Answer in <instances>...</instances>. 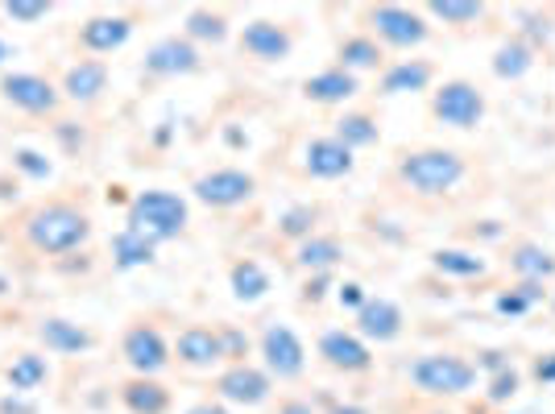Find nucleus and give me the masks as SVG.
<instances>
[{
    "mask_svg": "<svg viewBox=\"0 0 555 414\" xmlns=\"http://www.w3.org/2000/svg\"><path fill=\"white\" fill-rule=\"evenodd\" d=\"M468 174V161L456 150L427 145V150H406L393 161V179L406 186L418 199H440L448 191H456Z\"/></svg>",
    "mask_w": 555,
    "mask_h": 414,
    "instance_id": "nucleus-1",
    "label": "nucleus"
},
{
    "mask_svg": "<svg viewBox=\"0 0 555 414\" xmlns=\"http://www.w3.org/2000/svg\"><path fill=\"white\" fill-rule=\"evenodd\" d=\"M92 236V220L88 211H79L75 204H42L25 216V241L29 249L42 257H63L70 249H79Z\"/></svg>",
    "mask_w": 555,
    "mask_h": 414,
    "instance_id": "nucleus-2",
    "label": "nucleus"
},
{
    "mask_svg": "<svg viewBox=\"0 0 555 414\" xmlns=\"http://www.w3.org/2000/svg\"><path fill=\"white\" fill-rule=\"evenodd\" d=\"M186 220H191V207H186L183 195L154 186V191H141V195H133L129 216H125V229L145 232L154 245H163V241L183 236Z\"/></svg>",
    "mask_w": 555,
    "mask_h": 414,
    "instance_id": "nucleus-3",
    "label": "nucleus"
},
{
    "mask_svg": "<svg viewBox=\"0 0 555 414\" xmlns=\"http://www.w3.org/2000/svg\"><path fill=\"white\" fill-rule=\"evenodd\" d=\"M406 381L427 398H461L477 386V365L461 352H423L406 365Z\"/></svg>",
    "mask_w": 555,
    "mask_h": 414,
    "instance_id": "nucleus-4",
    "label": "nucleus"
},
{
    "mask_svg": "<svg viewBox=\"0 0 555 414\" xmlns=\"http://www.w3.org/2000/svg\"><path fill=\"white\" fill-rule=\"evenodd\" d=\"M365 34L377 47L415 50L431 38V25L418 9H406V4H373L365 9Z\"/></svg>",
    "mask_w": 555,
    "mask_h": 414,
    "instance_id": "nucleus-5",
    "label": "nucleus"
},
{
    "mask_svg": "<svg viewBox=\"0 0 555 414\" xmlns=\"http://www.w3.org/2000/svg\"><path fill=\"white\" fill-rule=\"evenodd\" d=\"M431 120L448 129H477L486 120V92L473 79H443L431 92Z\"/></svg>",
    "mask_w": 555,
    "mask_h": 414,
    "instance_id": "nucleus-6",
    "label": "nucleus"
},
{
    "mask_svg": "<svg viewBox=\"0 0 555 414\" xmlns=\"http://www.w3.org/2000/svg\"><path fill=\"white\" fill-rule=\"evenodd\" d=\"M0 95H4V104H13L29 116H54L63 104V88H54L50 79L34 75V70H4Z\"/></svg>",
    "mask_w": 555,
    "mask_h": 414,
    "instance_id": "nucleus-7",
    "label": "nucleus"
},
{
    "mask_svg": "<svg viewBox=\"0 0 555 414\" xmlns=\"http://www.w3.org/2000/svg\"><path fill=\"white\" fill-rule=\"evenodd\" d=\"M261 368L278 381H299L307 373V348L286 323H266V332H261Z\"/></svg>",
    "mask_w": 555,
    "mask_h": 414,
    "instance_id": "nucleus-8",
    "label": "nucleus"
},
{
    "mask_svg": "<svg viewBox=\"0 0 555 414\" xmlns=\"http://www.w3.org/2000/svg\"><path fill=\"white\" fill-rule=\"evenodd\" d=\"M195 199L199 204L216 207V211H229V207H241L249 204L257 195V179L249 170H236V166H220V170H208V174H199L195 183Z\"/></svg>",
    "mask_w": 555,
    "mask_h": 414,
    "instance_id": "nucleus-9",
    "label": "nucleus"
},
{
    "mask_svg": "<svg viewBox=\"0 0 555 414\" xmlns=\"http://www.w3.org/2000/svg\"><path fill=\"white\" fill-rule=\"evenodd\" d=\"M120 357H125V365L133 368L138 377H158V373L175 361L166 336L154 323H133V327L120 336Z\"/></svg>",
    "mask_w": 555,
    "mask_h": 414,
    "instance_id": "nucleus-10",
    "label": "nucleus"
},
{
    "mask_svg": "<svg viewBox=\"0 0 555 414\" xmlns=\"http://www.w3.org/2000/svg\"><path fill=\"white\" fill-rule=\"evenodd\" d=\"M270 393H274V377H270L266 368L249 365V361L229 365L216 377V398H220L224 406H245V411H254L261 402H270Z\"/></svg>",
    "mask_w": 555,
    "mask_h": 414,
    "instance_id": "nucleus-11",
    "label": "nucleus"
},
{
    "mask_svg": "<svg viewBox=\"0 0 555 414\" xmlns=\"http://www.w3.org/2000/svg\"><path fill=\"white\" fill-rule=\"evenodd\" d=\"M315 348H320V361L336 373H370L373 368L370 345L357 332H345V327H327Z\"/></svg>",
    "mask_w": 555,
    "mask_h": 414,
    "instance_id": "nucleus-12",
    "label": "nucleus"
},
{
    "mask_svg": "<svg viewBox=\"0 0 555 414\" xmlns=\"http://www.w3.org/2000/svg\"><path fill=\"white\" fill-rule=\"evenodd\" d=\"M199 47L195 42H186L179 34H170V38H158L154 47L145 50V75L150 79H175V75H191V70H199Z\"/></svg>",
    "mask_w": 555,
    "mask_h": 414,
    "instance_id": "nucleus-13",
    "label": "nucleus"
},
{
    "mask_svg": "<svg viewBox=\"0 0 555 414\" xmlns=\"http://www.w3.org/2000/svg\"><path fill=\"white\" fill-rule=\"evenodd\" d=\"M291 50H295V34L286 25L257 17L241 29V54H249L257 63H282V59H291Z\"/></svg>",
    "mask_w": 555,
    "mask_h": 414,
    "instance_id": "nucleus-14",
    "label": "nucleus"
},
{
    "mask_svg": "<svg viewBox=\"0 0 555 414\" xmlns=\"http://www.w3.org/2000/svg\"><path fill=\"white\" fill-rule=\"evenodd\" d=\"M406 332V315H402V307L393 299H365V307L357 311V336L365 340V345H393L398 336Z\"/></svg>",
    "mask_w": 555,
    "mask_h": 414,
    "instance_id": "nucleus-15",
    "label": "nucleus"
},
{
    "mask_svg": "<svg viewBox=\"0 0 555 414\" xmlns=\"http://www.w3.org/2000/svg\"><path fill=\"white\" fill-rule=\"evenodd\" d=\"M175 361L183 368H216L224 361V340H220V327H204V323H191L179 332L175 340Z\"/></svg>",
    "mask_w": 555,
    "mask_h": 414,
    "instance_id": "nucleus-16",
    "label": "nucleus"
},
{
    "mask_svg": "<svg viewBox=\"0 0 555 414\" xmlns=\"http://www.w3.org/2000/svg\"><path fill=\"white\" fill-rule=\"evenodd\" d=\"M299 166L302 174H311V179H345V174H352L357 158L336 138H311L302 145Z\"/></svg>",
    "mask_w": 555,
    "mask_h": 414,
    "instance_id": "nucleus-17",
    "label": "nucleus"
},
{
    "mask_svg": "<svg viewBox=\"0 0 555 414\" xmlns=\"http://www.w3.org/2000/svg\"><path fill=\"white\" fill-rule=\"evenodd\" d=\"M357 92H361V79H357V75H348L345 67L315 70V75H307V79H302V95H307L311 104H320V108L348 104Z\"/></svg>",
    "mask_w": 555,
    "mask_h": 414,
    "instance_id": "nucleus-18",
    "label": "nucleus"
},
{
    "mask_svg": "<svg viewBox=\"0 0 555 414\" xmlns=\"http://www.w3.org/2000/svg\"><path fill=\"white\" fill-rule=\"evenodd\" d=\"M129 38H133V17H125V13H104V17L83 22V29H79V47L88 54H113Z\"/></svg>",
    "mask_w": 555,
    "mask_h": 414,
    "instance_id": "nucleus-19",
    "label": "nucleus"
},
{
    "mask_svg": "<svg viewBox=\"0 0 555 414\" xmlns=\"http://www.w3.org/2000/svg\"><path fill=\"white\" fill-rule=\"evenodd\" d=\"M104 88H108V63H100V59H79L63 75V95L75 104H92L104 95Z\"/></svg>",
    "mask_w": 555,
    "mask_h": 414,
    "instance_id": "nucleus-20",
    "label": "nucleus"
},
{
    "mask_svg": "<svg viewBox=\"0 0 555 414\" xmlns=\"http://www.w3.org/2000/svg\"><path fill=\"white\" fill-rule=\"evenodd\" d=\"M509 274L518 282H552L555 277V254L534 245V241H514L509 245Z\"/></svg>",
    "mask_w": 555,
    "mask_h": 414,
    "instance_id": "nucleus-21",
    "label": "nucleus"
},
{
    "mask_svg": "<svg viewBox=\"0 0 555 414\" xmlns=\"http://www.w3.org/2000/svg\"><path fill=\"white\" fill-rule=\"evenodd\" d=\"M436 79V67L427 59H398L382 70V95H406V92H427Z\"/></svg>",
    "mask_w": 555,
    "mask_h": 414,
    "instance_id": "nucleus-22",
    "label": "nucleus"
},
{
    "mask_svg": "<svg viewBox=\"0 0 555 414\" xmlns=\"http://www.w3.org/2000/svg\"><path fill=\"white\" fill-rule=\"evenodd\" d=\"M38 340L50 348V352H88L95 345V336L79 323L63 320V315H47L38 323Z\"/></svg>",
    "mask_w": 555,
    "mask_h": 414,
    "instance_id": "nucleus-23",
    "label": "nucleus"
},
{
    "mask_svg": "<svg viewBox=\"0 0 555 414\" xmlns=\"http://www.w3.org/2000/svg\"><path fill=\"white\" fill-rule=\"evenodd\" d=\"M120 402L129 414H166L170 411V390L154 377H129L120 386Z\"/></svg>",
    "mask_w": 555,
    "mask_h": 414,
    "instance_id": "nucleus-24",
    "label": "nucleus"
},
{
    "mask_svg": "<svg viewBox=\"0 0 555 414\" xmlns=\"http://www.w3.org/2000/svg\"><path fill=\"white\" fill-rule=\"evenodd\" d=\"M336 67H345L348 75H357V70H382L386 67V50L377 47L370 34H348L345 42L336 47Z\"/></svg>",
    "mask_w": 555,
    "mask_h": 414,
    "instance_id": "nucleus-25",
    "label": "nucleus"
},
{
    "mask_svg": "<svg viewBox=\"0 0 555 414\" xmlns=\"http://www.w3.org/2000/svg\"><path fill=\"white\" fill-rule=\"evenodd\" d=\"M547 299H552V286H547V282H514L509 290H502V295L493 299V311L518 320V315H527V311H534L539 302H547Z\"/></svg>",
    "mask_w": 555,
    "mask_h": 414,
    "instance_id": "nucleus-26",
    "label": "nucleus"
},
{
    "mask_svg": "<svg viewBox=\"0 0 555 414\" xmlns=\"http://www.w3.org/2000/svg\"><path fill=\"white\" fill-rule=\"evenodd\" d=\"M229 286L236 302H257L270 295V274L257 266L254 257H241V261H232L229 266Z\"/></svg>",
    "mask_w": 555,
    "mask_h": 414,
    "instance_id": "nucleus-27",
    "label": "nucleus"
},
{
    "mask_svg": "<svg viewBox=\"0 0 555 414\" xmlns=\"http://www.w3.org/2000/svg\"><path fill=\"white\" fill-rule=\"evenodd\" d=\"M295 261H299L302 270H311V274H327V270H336L345 261V249H340L336 236H307L295 249Z\"/></svg>",
    "mask_w": 555,
    "mask_h": 414,
    "instance_id": "nucleus-28",
    "label": "nucleus"
},
{
    "mask_svg": "<svg viewBox=\"0 0 555 414\" xmlns=\"http://www.w3.org/2000/svg\"><path fill=\"white\" fill-rule=\"evenodd\" d=\"M332 138L340 141L345 150H370V145H377L382 141V125L373 120L370 113H345L340 120H336V129H332Z\"/></svg>",
    "mask_w": 555,
    "mask_h": 414,
    "instance_id": "nucleus-29",
    "label": "nucleus"
},
{
    "mask_svg": "<svg viewBox=\"0 0 555 414\" xmlns=\"http://www.w3.org/2000/svg\"><path fill=\"white\" fill-rule=\"evenodd\" d=\"M158 254V245L145 236V232H133V229H120L113 236V261L116 270H138V266H150Z\"/></svg>",
    "mask_w": 555,
    "mask_h": 414,
    "instance_id": "nucleus-30",
    "label": "nucleus"
},
{
    "mask_svg": "<svg viewBox=\"0 0 555 414\" xmlns=\"http://www.w3.org/2000/svg\"><path fill=\"white\" fill-rule=\"evenodd\" d=\"M489 67H493L498 79H509V83H514V79H522V75L534 67V47L527 38H509V42H502V47L493 50V63H489Z\"/></svg>",
    "mask_w": 555,
    "mask_h": 414,
    "instance_id": "nucleus-31",
    "label": "nucleus"
},
{
    "mask_svg": "<svg viewBox=\"0 0 555 414\" xmlns=\"http://www.w3.org/2000/svg\"><path fill=\"white\" fill-rule=\"evenodd\" d=\"M183 38L186 42H211V47H220L229 38V17L220 9H191L183 22Z\"/></svg>",
    "mask_w": 555,
    "mask_h": 414,
    "instance_id": "nucleus-32",
    "label": "nucleus"
},
{
    "mask_svg": "<svg viewBox=\"0 0 555 414\" xmlns=\"http://www.w3.org/2000/svg\"><path fill=\"white\" fill-rule=\"evenodd\" d=\"M4 377H9V390L13 393H29L50 377V365L47 357H38V352H22V357H13V365H9Z\"/></svg>",
    "mask_w": 555,
    "mask_h": 414,
    "instance_id": "nucleus-33",
    "label": "nucleus"
},
{
    "mask_svg": "<svg viewBox=\"0 0 555 414\" xmlns=\"http://www.w3.org/2000/svg\"><path fill=\"white\" fill-rule=\"evenodd\" d=\"M431 266H436L440 274H452V277H486L489 274L486 257L468 254V249H436V254H431Z\"/></svg>",
    "mask_w": 555,
    "mask_h": 414,
    "instance_id": "nucleus-34",
    "label": "nucleus"
},
{
    "mask_svg": "<svg viewBox=\"0 0 555 414\" xmlns=\"http://www.w3.org/2000/svg\"><path fill=\"white\" fill-rule=\"evenodd\" d=\"M423 17H436L443 25H477L486 17V4H477V0H436V4L423 9Z\"/></svg>",
    "mask_w": 555,
    "mask_h": 414,
    "instance_id": "nucleus-35",
    "label": "nucleus"
},
{
    "mask_svg": "<svg viewBox=\"0 0 555 414\" xmlns=\"http://www.w3.org/2000/svg\"><path fill=\"white\" fill-rule=\"evenodd\" d=\"M315 220H320V207H311V204L291 207V211L278 220V232L291 236V241H307V236H315Z\"/></svg>",
    "mask_w": 555,
    "mask_h": 414,
    "instance_id": "nucleus-36",
    "label": "nucleus"
},
{
    "mask_svg": "<svg viewBox=\"0 0 555 414\" xmlns=\"http://www.w3.org/2000/svg\"><path fill=\"white\" fill-rule=\"evenodd\" d=\"M518 386H522V373H518L514 365H506V368H498V377L489 381V393H486V398L493 402V406H498V402H509V398L518 393Z\"/></svg>",
    "mask_w": 555,
    "mask_h": 414,
    "instance_id": "nucleus-37",
    "label": "nucleus"
},
{
    "mask_svg": "<svg viewBox=\"0 0 555 414\" xmlns=\"http://www.w3.org/2000/svg\"><path fill=\"white\" fill-rule=\"evenodd\" d=\"M50 13V0H9L4 4V17L9 22H42Z\"/></svg>",
    "mask_w": 555,
    "mask_h": 414,
    "instance_id": "nucleus-38",
    "label": "nucleus"
},
{
    "mask_svg": "<svg viewBox=\"0 0 555 414\" xmlns=\"http://www.w3.org/2000/svg\"><path fill=\"white\" fill-rule=\"evenodd\" d=\"M13 161L22 166L25 174H34V179H47V174H50V161H42V154H34V150H17V154H13Z\"/></svg>",
    "mask_w": 555,
    "mask_h": 414,
    "instance_id": "nucleus-39",
    "label": "nucleus"
},
{
    "mask_svg": "<svg viewBox=\"0 0 555 414\" xmlns=\"http://www.w3.org/2000/svg\"><path fill=\"white\" fill-rule=\"evenodd\" d=\"M534 381H543V386H552L555 381V352H547V357H539V361H534Z\"/></svg>",
    "mask_w": 555,
    "mask_h": 414,
    "instance_id": "nucleus-40",
    "label": "nucleus"
},
{
    "mask_svg": "<svg viewBox=\"0 0 555 414\" xmlns=\"http://www.w3.org/2000/svg\"><path fill=\"white\" fill-rule=\"evenodd\" d=\"M340 307H352V311H361V307H365V295H361V286H357V282H345V286H340Z\"/></svg>",
    "mask_w": 555,
    "mask_h": 414,
    "instance_id": "nucleus-41",
    "label": "nucleus"
},
{
    "mask_svg": "<svg viewBox=\"0 0 555 414\" xmlns=\"http://www.w3.org/2000/svg\"><path fill=\"white\" fill-rule=\"evenodd\" d=\"M186 414H232V411L224 406V402H220V398H208V402H195V406H191Z\"/></svg>",
    "mask_w": 555,
    "mask_h": 414,
    "instance_id": "nucleus-42",
    "label": "nucleus"
},
{
    "mask_svg": "<svg viewBox=\"0 0 555 414\" xmlns=\"http://www.w3.org/2000/svg\"><path fill=\"white\" fill-rule=\"evenodd\" d=\"M278 414H315V411H311V402H302V398H286V402L278 406Z\"/></svg>",
    "mask_w": 555,
    "mask_h": 414,
    "instance_id": "nucleus-43",
    "label": "nucleus"
},
{
    "mask_svg": "<svg viewBox=\"0 0 555 414\" xmlns=\"http://www.w3.org/2000/svg\"><path fill=\"white\" fill-rule=\"evenodd\" d=\"M327 414H370V411H365V406H352V402H348V406H332Z\"/></svg>",
    "mask_w": 555,
    "mask_h": 414,
    "instance_id": "nucleus-44",
    "label": "nucleus"
},
{
    "mask_svg": "<svg viewBox=\"0 0 555 414\" xmlns=\"http://www.w3.org/2000/svg\"><path fill=\"white\" fill-rule=\"evenodd\" d=\"M9 59H13V50H9V42H4V38H0V67H4V63H9Z\"/></svg>",
    "mask_w": 555,
    "mask_h": 414,
    "instance_id": "nucleus-45",
    "label": "nucleus"
},
{
    "mask_svg": "<svg viewBox=\"0 0 555 414\" xmlns=\"http://www.w3.org/2000/svg\"><path fill=\"white\" fill-rule=\"evenodd\" d=\"M547 302H552V315H555V290H552V299H547Z\"/></svg>",
    "mask_w": 555,
    "mask_h": 414,
    "instance_id": "nucleus-46",
    "label": "nucleus"
}]
</instances>
